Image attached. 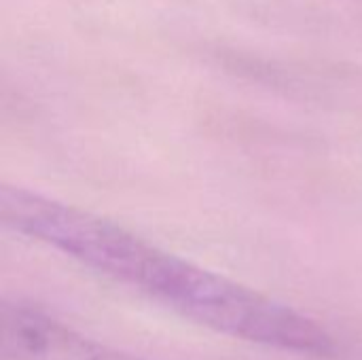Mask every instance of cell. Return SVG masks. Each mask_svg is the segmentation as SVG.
Here are the masks:
<instances>
[{
    "instance_id": "6da1fadb",
    "label": "cell",
    "mask_w": 362,
    "mask_h": 360,
    "mask_svg": "<svg viewBox=\"0 0 362 360\" xmlns=\"http://www.w3.org/2000/svg\"><path fill=\"white\" fill-rule=\"evenodd\" d=\"M2 221L81 265L125 284L214 333L312 359L339 354L335 335L312 316L176 257L91 212L21 189H4Z\"/></svg>"
},
{
    "instance_id": "7a4b0ae2",
    "label": "cell",
    "mask_w": 362,
    "mask_h": 360,
    "mask_svg": "<svg viewBox=\"0 0 362 360\" xmlns=\"http://www.w3.org/2000/svg\"><path fill=\"white\" fill-rule=\"evenodd\" d=\"M0 352L4 360H144L21 301H2Z\"/></svg>"
}]
</instances>
